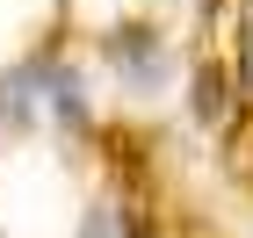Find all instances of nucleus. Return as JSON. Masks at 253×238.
<instances>
[{
	"label": "nucleus",
	"instance_id": "nucleus-1",
	"mask_svg": "<svg viewBox=\"0 0 253 238\" xmlns=\"http://www.w3.org/2000/svg\"><path fill=\"white\" fill-rule=\"evenodd\" d=\"M80 238H130V224H123L116 202H94V217L80 224Z\"/></svg>",
	"mask_w": 253,
	"mask_h": 238
}]
</instances>
